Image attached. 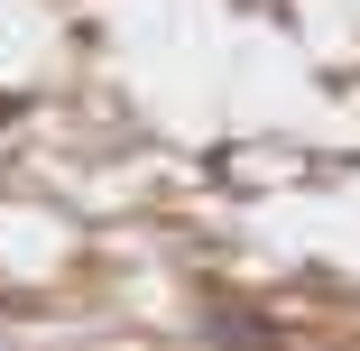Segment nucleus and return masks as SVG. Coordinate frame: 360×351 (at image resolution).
I'll list each match as a JSON object with an SVG mask.
<instances>
[]
</instances>
